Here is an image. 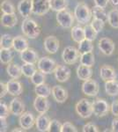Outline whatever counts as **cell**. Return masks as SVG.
<instances>
[{"label":"cell","instance_id":"obj_10","mask_svg":"<svg viewBox=\"0 0 118 132\" xmlns=\"http://www.w3.org/2000/svg\"><path fill=\"white\" fill-rule=\"evenodd\" d=\"M100 50L106 56H111L114 53L115 48V45L114 42L108 37H103L99 41L98 43Z\"/></svg>","mask_w":118,"mask_h":132},{"label":"cell","instance_id":"obj_11","mask_svg":"<svg viewBox=\"0 0 118 132\" xmlns=\"http://www.w3.org/2000/svg\"><path fill=\"white\" fill-rule=\"evenodd\" d=\"M55 78L58 82L64 83L66 82L70 77V70L66 65L58 64L57 65L55 71Z\"/></svg>","mask_w":118,"mask_h":132},{"label":"cell","instance_id":"obj_21","mask_svg":"<svg viewBox=\"0 0 118 132\" xmlns=\"http://www.w3.org/2000/svg\"><path fill=\"white\" fill-rule=\"evenodd\" d=\"M52 96L58 103H64L68 99V93L61 86H55L52 87Z\"/></svg>","mask_w":118,"mask_h":132},{"label":"cell","instance_id":"obj_26","mask_svg":"<svg viewBox=\"0 0 118 132\" xmlns=\"http://www.w3.org/2000/svg\"><path fill=\"white\" fill-rule=\"evenodd\" d=\"M70 35H72V40L79 43L80 42H82L84 39H85V30H84V27H81L79 26H75L72 28V32H70Z\"/></svg>","mask_w":118,"mask_h":132},{"label":"cell","instance_id":"obj_24","mask_svg":"<svg viewBox=\"0 0 118 132\" xmlns=\"http://www.w3.org/2000/svg\"><path fill=\"white\" fill-rule=\"evenodd\" d=\"M18 23V18L16 14H4L1 17V24L5 27H13Z\"/></svg>","mask_w":118,"mask_h":132},{"label":"cell","instance_id":"obj_22","mask_svg":"<svg viewBox=\"0 0 118 132\" xmlns=\"http://www.w3.org/2000/svg\"><path fill=\"white\" fill-rule=\"evenodd\" d=\"M77 76H78L79 79L83 80V81L90 79L92 78V76H93L92 67L80 64L77 68Z\"/></svg>","mask_w":118,"mask_h":132},{"label":"cell","instance_id":"obj_50","mask_svg":"<svg viewBox=\"0 0 118 132\" xmlns=\"http://www.w3.org/2000/svg\"><path fill=\"white\" fill-rule=\"evenodd\" d=\"M25 129H23V128H15L14 129H12V132H22V131H24Z\"/></svg>","mask_w":118,"mask_h":132},{"label":"cell","instance_id":"obj_14","mask_svg":"<svg viewBox=\"0 0 118 132\" xmlns=\"http://www.w3.org/2000/svg\"><path fill=\"white\" fill-rule=\"evenodd\" d=\"M9 108L11 114H12L15 116H20L25 112V105L23 103L22 100L18 97H15L12 101H11Z\"/></svg>","mask_w":118,"mask_h":132},{"label":"cell","instance_id":"obj_9","mask_svg":"<svg viewBox=\"0 0 118 132\" xmlns=\"http://www.w3.org/2000/svg\"><path fill=\"white\" fill-rule=\"evenodd\" d=\"M82 93L86 96L93 97L99 93V85L98 83L93 79H88L84 81L81 86Z\"/></svg>","mask_w":118,"mask_h":132},{"label":"cell","instance_id":"obj_29","mask_svg":"<svg viewBox=\"0 0 118 132\" xmlns=\"http://www.w3.org/2000/svg\"><path fill=\"white\" fill-rule=\"evenodd\" d=\"M49 6L54 12H60L67 8L68 0H49Z\"/></svg>","mask_w":118,"mask_h":132},{"label":"cell","instance_id":"obj_19","mask_svg":"<svg viewBox=\"0 0 118 132\" xmlns=\"http://www.w3.org/2000/svg\"><path fill=\"white\" fill-rule=\"evenodd\" d=\"M20 58L24 63H35V64L36 63H38V61L40 59L37 52L35 50H33V48H29L20 53Z\"/></svg>","mask_w":118,"mask_h":132},{"label":"cell","instance_id":"obj_49","mask_svg":"<svg viewBox=\"0 0 118 132\" xmlns=\"http://www.w3.org/2000/svg\"><path fill=\"white\" fill-rule=\"evenodd\" d=\"M112 130L118 132V119H115L112 122Z\"/></svg>","mask_w":118,"mask_h":132},{"label":"cell","instance_id":"obj_3","mask_svg":"<svg viewBox=\"0 0 118 132\" xmlns=\"http://www.w3.org/2000/svg\"><path fill=\"white\" fill-rule=\"evenodd\" d=\"M75 110L81 118H89L93 114V103H91L86 99H81L80 101H78L76 103Z\"/></svg>","mask_w":118,"mask_h":132},{"label":"cell","instance_id":"obj_5","mask_svg":"<svg viewBox=\"0 0 118 132\" xmlns=\"http://www.w3.org/2000/svg\"><path fill=\"white\" fill-rule=\"evenodd\" d=\"M81 54L78 50L72 46L66 47L62 53V58L66 64H74L80 59Z\"/></svg>","mask_w":118,"mask_h":132},{"label":"cell","instance_id":"obj_25","mask_svg":"<svg viewBox=\"0 0 118 132\" xmlns=\"http://www.w3.org/2000/svg\"><path fill=\"white\" fill-rule=\"evenodd\" d=\"M6 71H7L8 75L12 78H13V79H19L21 77V75L23 74L20 66L11 63L6 67Z\"/></svg>","mask_w":118,"mask_h":132},{"label":"cell","instance_id":"obj_33","mask_svg":"<svg viewBox=\"0 0 118 132\" xmlns=\"http://www.w3.org/2000/svg\"><path fill=\"white\" fill-rule=\"evenodd\" d=\"M80 64L85 65V66H89L92 67L94 64V55L93 52H88V53H85L82 54L80 56Z\"/></svg>","mask_w":118,"mask_h":132},{"label":"cell","instance_id":"obj_13","mask_svg":"<svg viewBox=\"0 0 118 132\" xmlns=\"http://www.w3.org/2000/svg\"><path fill=\"white\" fill-rule=\"evenodd\" d=\"M35 120L34 114L30 112H24L21 116H20L19 119V122L21 128L25 129V130H28L32 129L34 125L35 124Z\"/></svg>","mask_w":118,"mask_h":132},{"label":"cell","instance_id":"obj_20","mask_svg":"<svg viewBox=\"0 0 118 132\" xmlns=\"http://www.w3.org/2000/svg\"><path fill=\"white\" fill-rule=\"evenodd\" d=\"M100 78L103 81H110L116 78V72L115 69L109 65H102L100 70Z\"/></svg>","mask_w":118,"mask_h":132},{"label":"cell","instance_id":"obj_2","mask_svg":"<svg viewBox=\"0 0 118 132\" xmlns=\"http://www.w3.org/2000/svg\"><path fill=\"white\" fill-rule=\"evenodd\" d=\"M21 30L23 35L29 39H36L41 34V27L34 20L27 18L21 24Z\"/></svg>","mask_w":118,"mask_h":132},{"label":"cell","instance_id":"obj_15","mask_svg":"<svg viewBox=\"0 0 118 132\" xmlns=\"http://www.w3.org/2000/svg\"><path fill=\"white\" fill-rule=\"evenodd\" d=\"M6 86H7V90L8 93L12 96H20L21 93H23V86L21 85L20 81H18L17 79H11L7 83H6Z\"/></svg>","mask_w":118,"mask_h":132},{"label":"cell","instance_id":"obj_43","mask_svg":"<svg viewBox=\"0 0 118 132\" xmlns=\"http://www.w3.org/2000/svg\"><path fill=\"white\" fill-rule=\"evenodd\" d=\"M10 113V108L7 107V105L1 101V103H0V117L7 118V116H9Z\"/></svg>","mask_w":118,"mask_h":132},{"label":"cell","instance_id":"obj_32","mask_svg":"<svg viewBox=\"0 0 118 132\" xmlns=\"http://www.w3.org/2000/svg\"><path fill=\"white\" fill-rule=\"evenodd\" d=\"M13 56L11 50L8 48H1L0 50V61L4 64H9L12 61Z\"/></svg>","mask_w":118,"mask_h":132},{"label":"cell","instance_id":"obj_17","mask_svg":"<svg viewBox=\"0 0 118 132\" xmlns=\"http://www.w3.org/2000/svg\"><path fill=\"white\" fill-rule=\"evenodd\" d=\"M51 120L49 117L45 114H40L35 120V126L36 129L41 132L49 131V125H50Z\"/></svg>","mask_w":118,"mask_h":132},{"label":"cell","instance_id":"obj_16","mask_svg":"<svg viewBox=\"0 0 118 132\" xmlns=\"http://www.w3.org/2000/svg\"><path fill=\"white\" fill-rule=\"evenodd\" d=\"M18 11L23 18L27 19L33 13L32 0H20L18 4Z\"/></svg>","mask_w":118,"mask_h":132},{"label":"cell","instance_id":"obj_42","mask_svg":"<svg viewBox=\"0 0 118 132\" xmlns=\"http://www.w3.org/2000/svg\"><path fill=\"white\" fill-rule=\"evenodd\" d=\"M77 131H78L77 128L72 123H70L69 122H65L62 125L61 132H77Z\"/></svg>","mask_w":118,"mask_h":132},{"label":"cell","instance_id":"obj_6","mask_svg":"<svg viewBox=\"0 0 118 132\" xmlns=\"http://www.w3.org/2000/svg\"><path fill=\"white\" fill-rule=\"evenodd\" d=\"M37 67L38 70H40L43 73L50 74L54 72L57 64H56V62L52 58L49 56H43L39 59L37 63Z\"/></svg>","mask_w":118,"mask_h":132},{"label":"cell","instance_id":"obj_30","mask_svg":"<svg viewBox=\"0 0 118 132\" xmlns=\"http://www.w3.org/2000/svg\"><path fill=\"white\" fill-rule=\"evenodd\" d=\"M92 14H93V18L100 19V20H104L105 22L108 21V13L105 11V8L100 7V6L94 5L92 8Z\"/></svg>","mask_w":118,"mask_h":132},{"label":"cell","instance_id":"obj_40","mask_svg":"<svg viewBox=\"0 0 118 132\" xmlns=\"http://www.w3.org/2000/svg\"><path fill=\"white\" fill-rule=\"evenodd\" d=\"M91 24L94 27V29L97 31V33L99 34L100 32L102 31V29H103V27L105 26V21L102 20H100V19L93 18V20L92 21Z\"/></svg>","mask_w":118,"mask_h":132},{"label":"cell","instance_id":"obj_7","mask_svg":"<svg viewBox=\"0 0 118 132\" xmlns=\"http://www.w3.org/2000/svg\"><path fill=\"white\" fill-rule=\"evenodd\" d=\"M93 114L98 117H102L108 114L110 110L108 103L103 99H96L93 102Z\"/></svg>","mask_w":118,"mask_h":132},{"label":"cell","instance_id":"obj_12","mask_svg":"<svg viewBox=\"0 0 118 132\" xmlns=\"http://www.w3.org/2000/svg\"><path fill=\"white\" fill-rule=\"evenodd\" d=\"M59 44L60 42L58 41V39L56 36L53 35L46 37L43 42L45 50L47 52H49V54H56L59 50V47H60Z\"/></svg>","mask_w":118,"mask_h":132},{"label":"cell","instance_id":"obj_39","mask_svg":"<svg viewBox=\"0 0 118 132\" xmlns=\"http://www.w3.org/2000/svg\"><path fill=\"white\" fill-rule=\"evenodd\" d=\"M30 79H31V82L33 83L35 86H38V85L45 83L46 77H45V73H43V72L39 70V71H36L35 73H34V75L30 78Z\"/></svg>","mask_w":118,"mask_h":132},{"label":"cell","instance_id":"obj_41","mask_svg":"<svg viewBox=\"0 0 118 132\" xmlns=\"http://www.w3.org/2000/svg\"><path fill=\"white\" fill-rule=\"evenodd\" d=\"M62 125L63 124H62L58 120H57V119L51 120L49 131V132H59V131H61Z\"/></svg>","mask_w":118,"mask_h":132},{"label":"cell","instance_id":"obj_27","mask_svg":"<svg viewBox=\"0 0 118 132\" xmlns=\"http://www.w3.org/2000/svg\"><path fill=\"white\" fill-rule=\"evenodd\" d=\"M35 93H36L37 96H42V97H46L48 98L49 95L52 94V89L49 87L48 85H46L45 83L43 84L38 85L35 87Z\"/></svg>","mask_w":118,"mask_h":132},{"label":"cell","instance_id":"obj_8","mask_svg":"<svg viewBox=\"0 0 118 132\" xmlns=\"http://www.w3.org/2000/svg\"><path fill=\"white\" fill-rule=\"evenodd\" d=\"M33 13L35 15H44L50 10L49 0H32Z\"/></svg>","mask_w":118,"mask_h":132},{"label":"cell","instance_id":"obj_44","mask_svg":"<svg viewBox=\"0 0 118 132\" xmlns=\"http://www.w3.org/2000/svg\"><path fill=\"white\" fill-rule=\"evenodd\" d=\"M83 131L84 132H98L99 129L95 125L93 124V123H87V124L84 125Z\"/></svg>","mask_w":118,"mask_h":132},{"label":"cell","instance_id":"obj_31","mask_svg":"<svg viewBox=\"0 0 118 132\" xmlns=\"http://www.w3.org/2000/svg\"><path fill=\"white\" fill-rule=\"evenodd\" d=\"M78 50H79L80 54H85V53L88 52H93V44L92 41H89L87 39H84L82 42H80L78 43Z\"/></svg>","mask_w":118,"mask_h":132},{"label":"cell","instance_id":"obj_1","mask_svg":"<svg viewBox=\"0 0 118 132\" xmlns=\"http://www.w3.org/2000/svg\"><path fill=\"white\" fill-rule=\"evenodd\" d=\"M93 16L92 10L84 2H80L74 9V17L79 24H87Z\"/></svg>","mask_w":118,"mask_h":132},{"label":"cell","instance_id":"obj_28","mask_svg":"<svg viewBox=\"0 0 118 132\" xmlns=\"http://www.w3.org/2000/svg\"><path fill=\"white\" fill-rule=\"evenodd\" d=\"M105 91L109 96L118 95V81L114 79L105 82Z\"/></svg>","mask_w":118,"mask_h":132},{"label":"cell","instance_id":"obj_47","mask_svg":"<svg viewBox=\"0 0 118 132\" xmlns=\"http://www.w3.org/2000/svg\"><path fill=\"white\" fill-rule=\"evenodd\" d=\"M0 131L5 132L8 129V123L6 122V118H3V117H0Z\"/></svg>","mask_w":118,"mask_h":132},{"label":"cell","instance_id":"obj_4","mask_svg":"<svg viewBox=\"0 0 118 132\" xmlns=\"http://www.w3.org/2000/svg\"><path fill=\"white\" fill-rule=\"evenodd\" d=\"M57 23L64 28H70L72 27L74 22V15L66 8L57 13Z\"/></svg>","mask_w":118,"mask_h":132},{"label":"cell","instance_id":"obj_35","mask_svg":"<svg viewBox=\"0 0 118 132\" xmlns=\"http://www.w3.org/2000/svg\"><path fill=\"white\" fill-rule=\"evenodd\" d=\"M84 30H85V39L89 40V41H94L97 37V31L94 29V27L92 26V24H85V27H84Z\"/></svg>","mask_w":118,"mask_h":132},{"label":"cell","instance_id":"obj_38","mask_svg":"<svg viewBox=\"0 0 118 132\" xmlns=\"http://www.w3.org/2000/svg\"><path fill=\"white\" fill-rule=\"evenodd\" d=\"M1 12L4 14H12L15 13V7L13 4L10 0H4L1 3Z\"/></svg>","mask_w":118,"mask_h":132},{"label":"cell","instance_id":"obj_34","mask_svg":"<svg viewBox=\"0 0 118 132\" xmlns=\"http://www.w3.org/2000/svg\"><path fill=\"white\" fill-rule=\"evenodd\" d=\"M0 47L1 48H8V50L13 48V38L7 34L3 35L0 39Z\"/></svg>","mask_w":118,"mask_h":132},{"label":"cell","instance_id":"obj_51","mask_svg":"<svg viewBox=\"0 0 118 132\" xmlns=\"http://www.w3.org/2000/svg\"><path fill=\"white\" fill-rule=\"evenodd\" d=\"M113 6H118V0H109Z\"/></svg>","mask_w":118,"mask_h":132},{"label":"cell","instance_id":"obj_45","mask_svg":"<svg viewBox=\"0 0 118 132\" xmlns=\"http://www.w3.org/2000/svg\"><path fill=\"white\" fill-rule=\"evenodd\" d=\"M110 110L113 116H118V101H114L110 106Z\"/></svg>","mask_w":118,"mask_h":132},{"label":"cell","instance_id":"obj_18","mask_svg":"<svg viewBox=\"0 0 118 132\" xmlns=\"http://www.w3.org/2000/svg\"><path fill=\"white\" fill-rule=\"evenodd\" d=\"M34 108L39 114H46L49 109V102L46 97L37 96L34 101Z\"/></svg>","mask_w":118,"mask_h":132},{"label":"cell","instance_id":"obj_36","mask_svg":"<svg viewBox=\"0 0 118 132\" xmlns=\"http://www.w3.org/2000/svg\"><path fill=\"white\" fill-rule=\"evenodd\" d=\"M108 22L114 28H118V9H112L108 13Z\"/></svg>","mask_w":118,"mask_h":132},{"label":"cell","instance_id":"obj_37","mask_svg":"<svg viewBox=\"0 0 118 132\" xmlns=\"http://www.w3.org/2000/svg\"><path fill=\"white\" fill-rule=\"evenodd\" d=\"M21 70H22V73L26 78H31L34 75V73L37 71L35 63H25L24 64L21 66Z\"/></svg>","mask_w":118,"mask_h":132},{"label":"cell","instance_id":"obj_23","mask_svg":"<svg viewBox=\"0 0 118 132\" xmlns=\"http://www.w3.org/2000/svg\"><path fill=\"white\" fill-rule=\"evenodd\" d=\"M29 48L28 42L25 37L21 35L16 36L13 38V48L17 52H23Z\"/></svg>","mask_w":118,"mask_h":132},{"label":"cell","instance_id":"obj_48","mask_svg":"<svg viewBox=\"0 0 118 132\" xmlns=\"http://www.w3.org/2000/svg\"><path fill=\"white\" fill-rule=\"evenodd\" d=\"M93 1H94L95 5L106 8L107 5H108V2H109V0H93Z\"/></svg>","mask_w":118,"mask_h":132},{"label":"cell","instance_id":"obj_46","mask_svg":"<svg viewBox=\"0 0 118 132\" xmlns=\"http://www.w3.org/2000/svg\"><path fill=\"white\" fill-rule=\"evenodd\" d=\"M6 93H8L7 90V86L4 82H0V97L3 98L6 95Z\"/></svg>","mask_w":118,"mask_h":132}]
</instances>
